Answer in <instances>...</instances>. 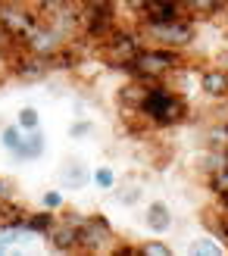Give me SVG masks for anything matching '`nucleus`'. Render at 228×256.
<instances>
[{"label":"nucleus","mask_w":228,"mask_h":256,"mask_svg":"<svg viewBox=\"0 0 228 256\" xmlns=\"http://www.w3.org/2000/svg\"><path fill=\"white\" fill-rule=\"evenodd\" d=\"M134 116H141L154 128H175V125L188 122L191 106H188L182 91H172V88H166L162 82H156V84H147V94H144Z\"/></svg>","instance_id":"obj_1"},{"label":"nucleus","mask_w":228,"mask_h":256,"mask_svg":"<svg viewBox=\"0 0 228 256\" xmlns=\"http://www.w3.org/2000/svg\"><path fill=\"white\" fill-rule=\"evenodd\" d=\"M182 69H184V50H169V47H156V44H144L141 54L122 66V72L128 78H138L144 84L166 82L169 75L182 72Z\"/></svg>","instance_id":"obj_2"},{"label":"nucleus","mask_w":228,"mask_h":256,"mask_svg":"<svg viewBox=\"0 0 228 256\" xmlns=\"http://www.w3.org/2000/svg\"><path fill=\"white\" fill-rule=\"evenodd\" d=\"M138 32L144 34L147 44L169 47V50H188L197 41V22L191 16H178V19L160 22V25H138Z\"/></svg>","instance_id":"obj_3"},{"label":"nucleus","mask_w":228,"mask_h":256,"mask_svg":"<svg viewBox=\"0 0 228 256\" xmlns=\"http://www.w3.org/2000/svg\"><path fill=\"white\" fill-rule=\"evenodd\" d=\"M144 34L138 32V28H122V25H116L104 41H100V56H104L106 66L112 69H122L125 62H132L138 54H141V47H144Z\"/></svg>","instance_id":"obj_4"},{"label":"nucleus","mask_w":228,"mask_h":256,"mask_svg":"<svg viewBox=\"0 0 228 256\" xmlns=\"http://www.w3.org/2000/svg\"><path fill=\"white\" fill-rule=\"evenodd\" d=\"M116 244L119 240L106 216H84V222L78 225V253H88V256L112 253Z\"/></svg>","instance_id":"obj_5"},{"label":"nucleus","mask_w":228,"mask_h":256,"mask_svg":"<svg viewBox=\"0 0 228 256\" xmlns=\"http://www.w3.org/2000/svg\"><path fill=\"white\" fill-rule=\"evenodd\" d=\"M38 22H41V12H38L32 4H6V0H0V28H4L10 38H16L19 44Z\"/></svg>","instance_id":"obj_6"},{"label":"nucleus","mask_w":228,"mask_h":256,"mask_svg":"<svg viewBox=\"0 0 228 256\" xmlns=\"http://www.w3.org/2000/svg\"><path fill=\"white\" fill-rule=\"evenodd\" d=\"M66 44H69V41H66V38H62L47 19H41L28 34L22 38V50H28V54H34V56H44V60H50L56 50H62Z\"/></svg>","instance_id":"obj_7"},{"label":"nucleus","mask_w":228,"mask_h":256,"mask_svg":"<svg viewBox=\"0 0 228 256\" xmlns=\"http://www.w3.org/2000/svg\"><path fill=\"white\" fill-rule=\"evenodd\" d=\"M6 69L16 75L19 82H41V78H47V75L54 72V69H50V60L34 56V54H28V50H19Z\"/></svg>","instance_id":"obj_8"},{"label":"nucleus","mask_w":228,"mask_h":256,"mask_svg":"<svg viewBox=\"0 0 228 256\" xmlns=\"http://www.w3.org/2000/svg\"><path fill=\"white\" fill-rule=\"evenodd\" d=\"M44 240L56 253H78V225H72L62 216H56V222L44 232Z\"/></svg>","instance_id":"obj_9"},{"label":"nucleus","mask_w":228,"mask_h":256,"mask_svg":"<svg viewBox=\"0 0 228 256\" xmlns=\"http://www.w3.org/2000/svg\"><path fill=\"white\" fill-rule=\"evenodd\" d=\"M178 16H188L182 4H169V0H147V6L138 12V25H160V22H172Z\"/></svg>","instance_id":"obj_10"},{"label":"nucleus","mask_w":228,"mask_h":256,"mask_svg":"<svg viewBox=\"0 0 228 256\" xmlns=\"http://www.w3.org/2000/svg\"><path fill=\"white\" fill-rule=\"evenodd\" d=\"M197 88H200V94L210 97V100H225L228 97V69L206 66L197 75Z\"/></svg>","instance_id":"obj_11"},{"label":"nucleus","mask_w":228,"mask_h":256,"mask_svg":"<svg viewBox=\"0 0 228 256\" xmlns=\"http://www.w3.org/2000/svg\"><path fill=\"white\" fill-rule=\"evenodd\" d=\"M144 225H147L154 234H166L169 228L175 225V216H172V210H169V203L150 200V206L144 210Z\"/></svg>","instance_id":"obj_12"},{"label":"nucleus","mask_w":228,"mask_h":256,"mask_svg":"<svg viewBox=\"0 0 228 256\" xmlns=\"http://www.w3.org/2000/svg\"><path fill=\"white\" fill-rule=\"evenodd\" d=\"M44 150H47V138L41 128H32V132H22V140H19V150L12 153L16 160H25V162H34V160H41L44 156Z\"/></svg>","instance_id":"obj_13"},{"label":"nucleus","mask_w":228,"mask_h":256,"mask_svg":"<svg viewBox=\"0 0 228 256\" xmlns=\"http://www.w3.org/2000/svg\"><path fill=\"white\" fill-rule=\"evenodd\" d=\"M182 6L194 22H200V19H216L219 12H225L228 0H182Z\"/></svg>","instance_id":"obj_14"},{"label":"nucleus","mask_w":228,"mask_h":256,"mask_svg":"<svg viewBox=\"0 0 228 256\" xmlns=\"http://www.w3.org/2000/svg\"><path fill=\"white\" fill-rule=\"evenodd\" d=\"M60 182H62V188L82 190L88 182H91V175H88V166H84V162H78V160H69V162L60 169Z\"/></svg>","instance_id":"obj_15"},{"label":"nucleus","mask_w":228,"mask_h":256,"mask_svg":"<svg viewBox=\"0 0 228 256\" xmlns=\"http://www.w3.org/2000/svg\"><path fill=\"white\" fill-rule=\"evenodd\" d=\"M56 222V216H54V210H44V212H25V219H22V232H32V234H41L44 238V232L50 225Z\"/></svg>","instance_id":"obj_16"},{"label":"nucleus","mask_w":228,"mask_h":256,"mask_svg":"<svg viewBox=\"0 0 228 256\" xmlns=\"http://www.w3.org/2000/svg\"><path fill=\"white\" fill-rule=\"evenodd\" d=\"M206 188H210V194H212V197L222 194V190L228 188V160H222L216 169L206 175Z\"/></svg>","instance_id":"obj_17"},{"label":"nucleus","mask_w":228,"mask_h":256,"mask_svg":"<svg viewBox=\"0 0 228 256\" xmlns=\"http://www.w3.org/2000/svg\"><path fill=\"white\" fill-rule=\"evenodd\" d=\"M112 197H116V203H122V206H134V203H141L144 190L141 184H122V188H112Z\"/></svg>","instance_id":"obj_18"},{"label":"nucleus","mask_w":228,"mask_h":256,"mask_svg":"<svg viewBox=\"0 0 228 256\" xmlns=\"http://www.w3.org/2000/svg\"><path fill=\"white\" fill-rule=\"evenodd\" d=\"M19 50H22V44L16 41V38H10L4 28H0V66H10L12 56H16Z\"/></svg>","instance_id":"obj_19"},{"label":"nucleus","mask_w":228,"mask_h":256,"mask_svg":"<svg viewBox=\"0 0 228 256\" xmlns=\"http://www.w3.org/2000/svg\"><path fill=\"white\" fill-rule=\"evenodd\" d=\"M19 140H22V128L19 125H4V128H0V147H4V150L16 153Z\"/></svg>","instance_id":"obj_20"},{"label":"nucleus","mask_w":228,"mask_h":256,"mask_svg":"<svg viewBox=\"0 0 228 256\" xmlns=\"http://www.w3.org/2000/svg\"><path fill=\"white\" fill-rule=\"evenodd\" d=\"M188 253H194V256H222V244H216V240H210V238H200L194 240L191 247H188Z\"/></svg>","instance_id":"obj_21"},{"label":"nucleus","mask_w":228,"mask_h":256,"mask_svg":"<svg viewBox=\"0 0 228 256\" xmlns=\"http://www.w3.org/2000/svg\"><path fill=\"white\" fill-rule=\"evenodd\" d=\"M16 125L22 128V132L41 128V112H38L34 106H22V110H19V116H16Z\"/></svg>","instance_id":"obj_22"},{"label":"nucleus","mask_w":228,"mask_h":256,"mask_svg":"<svg viewBox=\"0 0 228 256\" xmlns=\"http://www.w3.org/2000/svg\"><path fill=\"white\" fill-rule=\"evenodd\" d=\"M94 132H97V125H94L91 119H78V122L69 125V138H72V140H84V138H91Z\"/></svg>","instance_id":"obj_23"},{"label":"nucleus","mask_w":228,"mask_h":256,"mask_svg":"<svg viewBox=\"0 0 228 256\" xmlns=\"http://www.w3.org/2000/svg\"><path fill=\"white\" fill-rule=\"evenodd\" d=\"M91 178H94V184H97L100 190H112V188H116V172H112L110 166H100Z\"/></svg>","instance_id":"obj_24"},{"label":"nucleus","mask_w":228,"mask_h":256,"mask_svg":"<svg viewBox=\"0 0 228 256\" xmlns=\"http://www.w3.org/2000/svg\"><path fill=\"white\" fill-rule=\"evenodd\" d=\"M138 250H141V256H175V250L169 244H162V240H147Z\"/></svg>","instance_id":"obj_25"},{"label":"nucleus","mask_w":228,"mask_h":256,"mask_svg":"<svg viewBox=\"0 0 228 256\" xmlns=\"http://www.w3.org/2000/svg\"><path fill=\"white\" fill-rule=\"evenodd\" d=\"M41 203H44V210H62V194H60V190H44V194H41Z\"/></svg>","instance_id":"obj_26"},{"label":"nucleus","mask_w":228,"mask_h":256,"mask_svg":"<svg viewBox=\"0 0 228 256\" xmlns=\"http://www.w3.org/2000/svg\"><path fill=\"white\" fill-rule=\"evenodd\" d=\"M12 194H16V184H12V178L0 175V200H12Z\"/></svg>","instance_id":"obj_27"},{"label":"nucleus","mask_w":228,"mask_h":256,"mask_svg":"<svg viewBox=\"0 0 228 256\" xmlns=\"http://www.w3.org/2000/svg\"><path fill=\"white\" fill-rule=\"evenodd\" d=\"M122 4H125V10H128L132 16H138V12L147 6V0H122Z\"/></svg>","instance_id":"obj_28"},{"label":"nucleus","mask_w":228,"mask_h":256,"mask_svg":"<svg viewBox=\"0 0 228 256\" xmlns=\"http://www.w3.org/2000/svg\"><path fill=\"white\" fill-rule=\"evenodd\" d=\"M216 200H219V206H222V210H228V188L222 190V194H216Z\"/></svg>","instance_id":"obj_29"},{"label":"nucleus","mask_w":228,"mask_h":256,"mask_svg":"<svg viewBox=\"0 0 228 256\" xmlns=\"http://www.w3.org/2000/svg\"><path fill=\"white\" fill-rule=\"evenodd\" d=\"M6 4H32L34 6V0H6Z\"/></svg>","instance_id":"obj_30"},{"label":"nucleus","mask_w":228,"mask_h":256,"mask_svg":"<svg viewBox=\"0 0 228 256\" xmlns=\"http://www.w3.org/2000/svg\"><path fill=\"white\" fill-rule=\"evenodd\" d=\"M222 153H225V160H228V147H225V150H222Z\"/></svg>","instance_id":"obj_31"},{"label":"nucleus","mask_w":228,"mask_h":256,"mask_svg":"<svg viewBox=\"0 0 228 256\" xmlns=\"http://www.w3.org/2000/svg\"><path fill=\"white\" fill-rule=\"evenodd\" d=\"M169 4H182V0H169Z\"/></svg>","instance_id":"obj_32"},{"label":"nucleus","mask_w":228,"mask_h":256,"mask_svg":"<svg viewBox=\"0 0 228 256\" xmlns=\"http://www.w3.org/2000/svg\"><path fill=\"white\" fill-rule=\"evenodd\" d=\"M225 104H228V97H225Z\"/></svg>","instance_id":"obj_33"}]
</instances>
